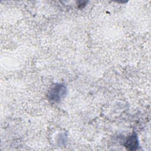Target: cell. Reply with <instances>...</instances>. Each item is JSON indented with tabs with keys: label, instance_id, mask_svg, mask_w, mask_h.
Here are the masks:
<instances>
[{
	"label": "cell",
	"instance_id": "obj_1",
	"mask_svg": "<svg viewBox=\"0 0 151 151\" xmlns=\"http://www.w3.org/2000/svg\"><path fill=\"white\" fill-rule=\"evenodd\" d=\"M65 88L63 86L57 85L52 90L50 96H51L52 100L55 101H58L60 100L62 96L65 93Z\"/></svg>",
	"mask_w": 151,
	"mask_h": 151
},
{
	"label": "cell",
	"instance_id": "obj_2",
	"mask_svg": "<svg viewBox=\"0 0 151 151\" xmlns=\"http://www.w3.org/2000/svg\"><path fill=\"white\" fill-rule=\"evenodd\" d=\"M125 146L128 147L129 149L131 150H134L136 149V146H138V143H137V137L134 134L131 135L129 136L126 141V144Z\"/></svg>",
	"mask_w": 151,
	"mask_h": 151
}]
</instances>
